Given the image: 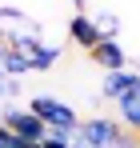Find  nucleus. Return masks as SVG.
<instances>
[{
	"mask_svg": "<svg viewBox=\"0 0 140 148\" xmlns=\"http://www.w3.org/2000/svg\"><path fill=\"white\" fill-rule=\"evenodd\" d=\"M56 60H60V44H36V52L28 56V68L32 72H48V68H56Z\"/></svg>",
	"mask_w": 140,
	"mask_h": 148,
	"instance_id": "nucleus-8",
	"label": "nucleus"
},
{
	"mask_svg": "<svg viewBox=\"0 0 140 148\" xmlns=\"http://www.w3.org/2000/svg\"><path fill=\"white\" fill-rule=\"evenodd\" d=\"M68 36L80 44V48H88L92 52L96 44H100V32H96V24H92V16H84V12H76L72 16V24H68Z\"/></svg>",
	"mask_w": 140,
	"mask_h": 148,
	"instance_id": "nucleus-5",
	"label": "nucleus"
},
{
	"mask_svg": "<svg viewBox=\"0 0 140 148\" xmlns=\"http://www.w3.org/2000/svg\"><path fill=\"white\" fill-rule=\"evenodd\" d=\"M0 20H8V24H28V16H24L20 8H0Z\"/></svg>",
	"mask_w": 140,
	"mask_h": 148,
	"instance_id": "nucleus-13",
	"label": "nucleus"
},
{
	"mask_svg": "<svg viewBox=\"0 0 140 148\" xmlns=\"http://www.w3.org/2000/svg\"><path fill=\"white\" fill-rule=\"evenodd\" d=\"M136 80H140V76H136V68H120V72H108V76H104L100 92H104L108 100H120L128 88H132V84H136Z\"/></svg>",
	"mask_w": 140,
	"mask_h": 148,
	"instance_id": "nucleus-6",
	"label": "nucleus"
},
{
	"mask_svg": "<svg viewBox=\"0 0 140 148\" xmlns=\"http://www.w3.org/2000/svg\"><path fill=\"white\" fill-rule=\"evenodd\" d=\"M72 148H84V144H80V140H72Z\"/></svg>",
	"mask_w": 140,
	"mask_h": 148,
	"instance_id": "nucleus-16",
	"label": "nucleus"
},
{
	"mask_svg": "<svg viewBox=\"0 0 140 148\" xmlns=\"http://www.w3.org/2000/svg\"><path fill=\"white\" fill-rule=\"evenodd\" d=\"M112 148H140V136H136V132H124V128H120L116 136H112Z\"/></svg>",
	"mask_w": 140,
	"mask_h": 148,
	"instance_id": "nucleus-11",
	"label": "nucleus"
},
{
	"mask_svg": "<svg viewBox=\"0 0 140 148\" xmlns=\"http://www.w3.org/2000/svg\"><path fill=\"white\" fill-rule=\"evenodd\" d=\"M24 148H40V144H24Z\"/></svg>",
	"mask_w": 140,
	"mask_h": 148,
	"instance_id": "nucleus-18",
	"label": "nucleus"
},
{
	"mask_svg": "<svg viewBox=\"0 0 140 148\" xmlns=\"http://www.w3.org/2000/svg\"><path fill=\"white\" fill-rule=\"evenodd\" d=\"M116 104H120V116H124V124L140 132V80H136V84H132V88H128V92L116 100Z\"/></svg>",
	"mask_w": 140,
	"mask_h": 148,
	"instance_id": "nucleus-7",
	"label": "nucleus"
},
{
	"mask_svg": "<svg viewBox=\"0 0 140 148\" xmlns=\"http://www.w3.org/2000/svg\"><path fill=\"white\" fill-rule=\"evenodd\" d=\"M4 52H8V36L0 32V60H4Z\"/></svg>",
	"mask_w": 140,
	"mask_h": 148,
	"instance_id": "nucleus-15",
	"label": "nucleus"
},
{
	"mask_svg": "<svg viewBox=\"0 0 140 148\" xmlns=\"http://www.w3.org/2000/svg\"><path fill=\"white\" fill-rule=\"evenodd\" d=\"M92 24H96V32H100V40H116V32H120V20L112 12H100Z\"/></svg>",
	"mask_w": 140,
	"mask_h": 148,
	"instance_id": "nucleus-10",
	"label": "nucleus"
},
{
	"mask_svg": "<svg viewBox=\"0 0 140 148\" xmlns=\"http://www.w3.org/2000/svg\"><path fill=\"white\" fill-rule=\"evenodd\" d=\"M88 56H92L96 68H104V76H108V72H120V68H128V52L120 48V40H100Z\"/></svg>",
	"mask_w": 140,
	"mask_h": 148,
	"instance_id": "nucleus-4",
	"label": "nucleus"
},
{
	"mask_svg": "<svg viewBox=\"0 0 140 148\" xmlns=\"http://www.w3.org/2000/svg\"><path fill=\"white\" fill-rule=\"evenodd\" d=\"M0 124H4V128H12V132L20 136V144H44V140H48V124L36 120L28 108H4Z\"/></svg>",
	"mask_w": 140,
	"mask_h": 148,
	"instance_id": "nucleus-2",
	"label": "nucleus"
},
{
	"mask_svg": "<svg viewBox=\"0 0 140 148\" xmlns=\"http://www.w3.org/2000/svg\"><path fill=\"white\" fill-rule=\"evenodd\" d=\"M120 132L116 120H108V116H92V120H84L76 128V140L84 148H112V136Z\"/></svg>",
	"mask_w": 140,
	"mask_h": 148,
	"instance_id": "nucleus-3",
	"label": "nucleus"
},
{
	"mask_svg": "<svg viewBox=\"0 0 140 148\" xmlns=\"http://www.w3.org/2000/svg\"><path fill=\"white\" fill-rule=\"evenodd\" d=\"M0 148H24V144H20V136H16L12 128H4V124H0Z\"/></svg>",
	"mask_w": 140,
	"mask_h": 148,
	"instance_id": "nucleus-12",
	"label": "nucleus"
},
{
	"mask_svg": "<svg viewBox=\"0 0 140 148\" xmlns=\"http://www.w3.org/2000/svg\"><path fill=\"white\" fill-rule=\"evenodd\" d=\"M72 4H76V8H80V4H84V0H72Z\"/></svg>",
	"mask_w": 140,
	"mask_h": 148,
	"instance_id": "nucleus-17",
	"label": "nucleus"
},
{
	"mask_svg": "<svg viewBox=\"0 0 140 148\" xmlns=\"http://www.w3.org/2000/svg\"><path fill=\"white\" fill-rule=\"evenodd\" d=\"M136 76H140V64H136Z\"/></svg>",
	"mask_w": 140,
	"mask_h": 148,
	"instance_id": "nucleus-19",
	"label": "nucleus"
},
{
	"mask_svg": "<svg viewBox=\"0 0 140 148\" xmlns=\"http://www.w3.org/2000/svg\"><path fill=\"white\" fill-rule=\"evenodd\" d=\"M28 112L36 120H44L48 128H60V132H76L80 128L76 112H72L64 100H56V96H28Z\"/></svg>",
	"mask_w": 140,
	"mask_h": 148,
	"instance_id": "nucleus-1",
	"label": "nucleus"
},
{
	"mask_svg": "<svg viewBox=\"0 0 140 148\" xmlns=\"http://www.w3.org/2000/svg\"><path fill=\"white\" fill-rule=\"evenodd\" d=\"M0 68H4V76H8V80H20V76H28L32 72V68H28V60H24L20 52H4V60H0Z\"/></svg>",
	"mask_w": 140,
	"mask_h": 148,
	"instance_id": "nucleus-9",
	"label": "nucleus"
},
{
	"mask_svg": "<svg viewBox=\"0 0 140 148\" xmlns=\"http://www.w3.org/2000/svg\"><path fill=\"white\" fill-rule=\"evenodd\" d=\"M8 96V76H4V68H0V100Z\"/></svg>",
	"mask_w": 140,
	"mask_h": 148,
	"instance_id": "nucleus-14",
	"label": "nucleus"
}]
</instances>
